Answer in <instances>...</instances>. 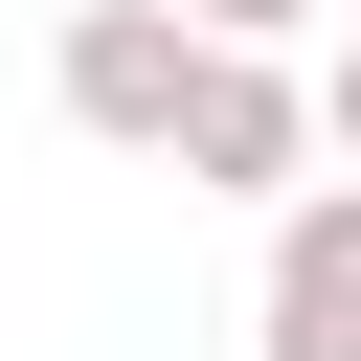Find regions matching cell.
<instances>
[{
  "label": "cell",
  "instance_id": "3",
  "mask_svg": "<svg viewBox=\"0 0 361 361\" xmlns=\"http://www.w3.org/2000/svg\"><path fill=\"white\" fill-rule=\"evenodd\" d=\"M248 361H361V180L271 203V271H248Z\"/></svg>",
  "mask_w": 361,
  "mask_h": 361
},
{
  "label": "cell",
  "instance_id": "2",
  "mask_svg": "<svg viewBox=\"0 0 361 361\" xmlns=\"http://www.w3.org/2000/svg\"><path fill=\"white\" fill-rule=\"evenodd\" d=\"M316 90H293V45H203V90H180V180L203 203H316Z\"/></svg>",
  "mask_w": 361,
  "mask_h": 361
},
{
  "label": "cell",
  "instance_id": "5",
  "mask_svg": "<svg viewBox=\"0 0 361 361\" xmlns=\"http://www.w3.org/2000/svg\"><path fill=\"white\" fill-rule=\"evenodd\" d=\"M316 135H338V180H361V0H338V68H316Z\"/></svg>",
  "mask_w": 361,
  "mask_h": 361
},
{
  "label": "cell",
  "instance_id": "4",
  "mask_svg": "<svg viewBox=\"0 0 361 361\" xmlns=\"http://www.w3.org/2000/svg\"><path fill=\"white\" fill-rule=\"evenodd\" d=\"M203 45H293V23H338V0H180Z\"/></svg>",
  "mask_w": 361,
  "mask_h": 361
},
{
  "label": "cell",
  "instance_id": "1",
  "mask_svg": "<svg viewBox=\"0 0 361 361\" xmlns=\"http://www.w3.org/2000/svg\"><path fill=\"white\" fill-rule=\"evenodd\" d=\"M45 90H68V135H113V158H180V90H203V23H180V0H68Z\"/></svg>",
  "mask_w": 361,
  "mask_h": 361
}]
</instances>
